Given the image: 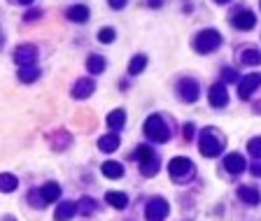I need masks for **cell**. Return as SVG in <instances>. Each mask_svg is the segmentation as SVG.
Wrapping results in <instances>:
<instances>
[{"label": "cell", "mask_w": 261, "mask_h": 221, "mask_svg": "<svg viewBox=\"0 0 261 221\" xmlns=\"http://www.w3.org/2000/svg\"><path fill=\"white\" fill-rule=\"evenodd\" d=\"M182 135H185V140H191V137H194V124H187Z\"/></svg>", "instance_id": "obj_31"}, {"label": "cell", "mask_w": 261, "mask_h": 221, "mask_svg": "<svg viewBox=\"0 0 261 221\" xmlns=\"http://www.w3.org/2000/svg\"><path fill=\"white\" fill-rule=\"evenodd\" d=\"M145 135L152 142H156V145H163V142L170 140L168 124H166V121H163V117H159V114H152V117L145 121Z\"/></svg>", "instance_id": "obj_1"}, {"label": "cell", "mask_w": 261, "mask_h": 221, "mask_svg": "<svg viewBox=\"0 0 261 221\" xmlns=\"http://www.w3.org/2000/svg\"><path fill=\"white\" fill-rule=\"evenodd\" d=\"M5 221H14V219H12V216H5Z\"/></svg>", "instance_id": "obj_38"}, {"label": "cell", "mask_w": 261, "mask_h": 221, "mask_svg": "<svg viewBox=\"0 0 261 221\" xmlns=\"http://www.w3.org/2000/svg\"><path fill=\"white\" fill-rule=\"evenodd\" d=\"M38 77H40V70L35 68V65H26V68L19 70V79H21L23 84H31V81H35Z\"/></svg>", "instance_id": "obj_23"}, {"label": "cell", "mask_w": 261, "mask_h": 221, "mask_svg": "<svg viewBox=\"0 0 261 221\" xmlns=\"http://www.w3.org/2000/svg\"><path fill=\"white\" fill-rule=\"evenodd\" d=\"M177 93H179V98H182L185 103H196V100H198V93H201V89H198V84H196L194 79L185 77V79L177 81Z\"/></svg>", "instance_id": "obj_6"}, {"label": "cell", "mask_w": 261, "mask_h": 221, "mask_svg": "<svg viewBox=\"0 0 261 221\" xmlns=\"http://www.w3.org/2000/svg\"><path fill=\"white\" fill-rule=\"evenodd\" d=\"M145 65H147V56H142V54L133 56V61H130V65H128V75H140V72L145 70Z\"/></svg>", "instance_id": "obj_24"}, {"label": "cell", "mask_w": 261, "mask_h": 221, "mask_svg": "<svg viewBox=\"0 0 261 221\" xmlns=\"http://www.w3.org/2000/svg\"><path fill=\"white\" fill-rule=\"evenodd\" d=\"M259 87H261V75H256V72L245 75L238 84V96L243 98V100H247V98L254 93V89H259Z\"/></svg>", "instance_id": "obj_8"}, {"label": "cell", "mask_w": 261, "mask_h": 221, "mask_svg": "<svg viewBox=\"0 0 261 221\" xmlns=\"http://www.w3.org/2000/svg\"><path fill=\"white\" fill-rule=\"evenodd\" d=\"M0 184H3V191L10 194V191H14L16 186H19V179H16L14 175H10V173H3L0 175Z\"/></svg>", "instance_id": "obj_25"}, {"label": "cell", "mask_w": 261, "mask_h": 221, "mask_svg": "<svg viewBox=\"0 0 261 221\" xmlns=\"http://www.w3.org/2000/svg\"><path fill=\"white\" fill-rule=\"evenodd\" d=\"M168 212H170V207H168V200L166 198H152L145 207L147 221H163L168 216Z\"/></svg>", "instance_id": "obj_5"}, {"label": "cell", "mask_w": 261, "mask_h": 221, "mask_svg": "<svg viewBox=\"0 0 261 221\" xmlns=\"http://www.w3.org/2000/svg\"><path fill=\"white\" fill-rule=\"evenodd\" d=\"M80 212L84 216L93 214V212H96V200H93V198H82L80 200Z\"/></svg>", "instance_id": "obj_27"}, {"label": "cell", "mask_w": 261, "mask_h": 221, "mask_svg": "<svg viewBox=\"0 0 261 221\" xmlns=\"http://www.w3.org/2000/svg\"><path fill=\"white\" fill-rule=\"evenodd\" d=\"M93 91H96V81H93L91 77H84V79H80L75 87H72V98L84 100V98H89Z\"/></svg>", "instance_id": "obj_9"}, {"label": "cell", "mask_w": 261, "mask_h": 221, "mask_svg": "<svg viewBox=\"0 0 261 221\" xmlns=\"http://www.w3.org/2000/svg\"><path fill=\"white\" fill-rule=\"evenodd\" d=\"M224 77H226V81H233V79H236V70L226 68V70H224Z\"/></svg>", "instance_id": "obj_34"}, {"label": "cell", "mask_w": 261, "mask_h": 221, "mask_svg": "<svg viewBox=\"0 0 261 221\" xmlns=\"http://www.w3.org/2000/svg\"><path fill=\"white\" fill-rule=\"evenodd\" d=\"M252 175H254V177H261V163H254V165H252Z\"/></svg>", "instance_id": "obj_35"}, {"label": "cell", "mask_w": 261, "mask_h": 221, "mask_svg": "<svg viewBox=\"0 0 261 221\" xmlns=\"http://www.w3.org/2000/svg\"><path fill=\"white\" fill-rule=\"evenodd\" d=\"M168 173H170V177L175 179V182H187V179H191L194 177V163L189 161V158H185V156H177V158H173V161L168 163Z\"/></svg>", "instance_id": "obj_3"}, {"label": "cell", "mask_w": 261, "mask_h": 221, "mask_svg": "<svg viewBox=\"0 0 261 221\" xmlns=\"http://www.w3.org/2000/svg\"><path fill=\"white\" fill-rule=\"evenodd\" d=\"M207 98H210V105H212V107H224V105L228 103L226 87H224V84H215V87L210 89V93H207Z\"/></svg>", "instance_id": "obj_12"}, {"label": "cell", "mask_w": 261, "mask_h": 221, "mask_svg": "<svg viewBox=\"0 0 261 221\" xmlns=\"http://www.w3.org/2000/svg\"><path fill=\"white\" fill-rule=\"evenodd\" d=\"M222 44V35H219L215 28H207V31H201L194 40V49L198 54H210Z\"/></svg>", "instance_id": "obj_2"}, {"label": "cell", "mask_w": 261, "mask_h": 221, "mask_svg": "<svg viewBox=\"0 0 261 221\" xmlns=\"http://www.w3.org/2000/svg\"><path fill=\"white\" fill-rule=\"evenodd\" d=\"M217 3H222V5H224V3H231V0H217Z\"/></svg>", "instance_id": "obj_37"}, {"label": "cell", "mask_w": 261, "mask_h": 221, "mask_svg": "<svg viewBox=\"0 0 261 221\" xmlns=\"http://www.w3.org/2000/svg\"><path fill=\"white\" fill-rule=\"evenodd\" d=\"M59 196H61V186L56 182H47L40 189V203H42V207L44 205H49V203H54V200H59Z\"/></svg>", "instance_id": "obj_11"}, {"label": "cell", "mask_w": 261, "mask_h": 221, "mask_svg": "<svg viewBox=\"0 0 261 221\" xmlns=\"http://www.w3.org/2000/svg\"><path fill=\"white\" fill-rule=\"evenodd\" d=\"M254 23H256V16H254V12H250V10H243V12H236L233 14V26L240 28V31H252Z\"/></svg>", "instance_id": "obj_10"}, {"label": "cell", "mask_w": 261, "mask_h": 221, "mask_svg": "<svg viewBox=\"0 0 261 221\" xmlns=\"http://www.w3.org/2000/svg\"><path fill=\"white\" fill-rule=\"evenodd\" d=\"M247 149H250L252 156L261 158V137H252V140L247 142Z\"/></svg>", "instance_id": "obj_29"}, {"label": "cell", "mask_w": 261, "mask_h": 221, "mask_svg": "<svg viewBox=\"0 0 261 221\" xmlns=\"http://www.w3.org/2000/svg\"><path fill=\"white\" fill-rule=\"evenodd\" d=\"M103 175L108 179H119V177H124V168L117 161H108V163H103Z\"/></svg>", "instance_id": "obj_19"}, {"label": "cell", "mask_w": 261, "mask_h": 221, "mask_svg": "<svg viewBox=\"0 0 261 221\" xmlns=\"http://www.w3.org/2000/svg\"><path fill=\"white\" fill-rule=\"evenodd\" d=\"M110 7H114V10H124L126 0H110Z\"/></svg>", "instance_id": "obj_32"}, {"label": "cell", "mask_w": 261, "mask_h": 221, "mask_svg": "<svg viewBox=\"0 0 261 221\" xmlns=\"http://www.w3.org/2000/svg\"><path fill=\"white\" fill-rule=\"evenodd\" d=\"M126 124V112L124 109H114L108 114V128L110 130H121Z\"/></svg>", "instance_id": "obj_18"}, {"label": "cell", "mask_w": 261, "mask_h": 221, "mask_svg": "<svg viewBox=\"0 0 261 221\" xmlns=\"http://www.w3.org/2000/svg\"><path fill=\"white\" fill-rule=\"evenodd\" d=\"M14 61L19 68L35 65V61H38V49L33 47V44H21V47L14 49Z\"/></svg>", "instance_id": "obj_7"}, {"label": "cell", "mask_w": 261, "mask_h": 221, "mask_svg": "<svg viewBox=\"0 0 261 221\" xmlns=\"http://www.w3.org/2000/svg\"><path fill=\"white\" fill-rule=\"evenodd\" d=\"M136 158L140 163H147V161H152V158H154V154H152V149H149L147 145H140V147H138V151H136Z\"/></svg>", "instance_id": "obj_28"}, {"label": "cell", "mask_w": 261, "mask_h": 221, "mask_svg": "<svg viewBox=\"0 0 261 221\" xmlns=\"http://www.w3.org/2000/svg\"><path fill=\"white\" fill-rule=\"evenodd\" d=\"M105 203L117 207V210H124V207L128 205V196L121 194V191H108V194H105Z\"/></svg>", "instance_id": "obj_16"}, {"label": "cell", "mask_w": 261, "mask_h": 221, "mask_svg": "<svg viewBox=\"0 0 261 221\" xmlns=\"http://www.w3.org/2000/svg\"><path fill=\"white\" fill-rule=\"evenodd\" d=\"M87 70L91 72V75H100V72L105 70V59H103V56H98V54L89 56V61H87Z\"/></svg>", "instance_id": "obj_21"}, {"label": "cell", "mask_w": 261, "mask_h": 221, "mask_svg": "<svg viewBox=\"0 0 261 221\" xmlns=\"http://www.w3.org/2000/svg\"><path fill=\"white\" fill-rule=\"evenodd\" d=\"M98 40H100L103 44H110L114 40V31H112V28H103V31L98 33Z\"/></svg>", "instance_id": "obj_30"}, {"label": "cell", "mask_w": 261, "mask_h": 221, "mask_svg": "<svg viewBox=\"0 0 261 221\" xmlns=\"http://www.w3.org/2000/svg\"><path fill=\"white\" fill-rule=\"evenodd\" d=\"M40 14H42L40 10H31V12H26V21H33V19H38Z\"/></svg>", "instance_id": "obj_33"}, {"label": "cell", "mask_w": 261, "mask_h": 221, "mask_svg": "<svg viewBox=\"0 0 261 221\" xmlns=\"http://www.w3.org/2000/svg\"><path fill=\"white\" fill-rule=\"evenodd\" d=\"M77 212H80V205H75L72 200H65V203H61V205L56 207L54 219L56 221H68V219H72Z\"/></svg>", "instance_id": "obj_14"}, {"label": "cell", "mask_w": 261, "mask_h": 221, "mask_svg": "<svg viewBox=\"0 0 261 221\" xmlns=\"http://www.w3.org/2000/svg\"><path fill=\"white\" fill-rule=\"evenodd\" d=\"M19 3H23V5H28V3H31V0H19Z\"/></svg>", "instance_id": "obj_36"}, {"label": "cell", "mask_w": 261, "mask_h": 221, "mask_svg": "<svg viewBox=\"0 0 261 221\" xmlns=\"http://www.w3.org/2000/svg\"><path fill=\"white\" fill-rule=\"evenodd\" d=\"M240 63L245 65H259L261 63V51L259 49H245L240 54Z\"/></svg>", "instance_id": "obj_22"}, {"label": "cell", "mask_w": 261, "mask_h": 221, "mask_svg": "<svg viewBox=\"0 0 261 221\" xmlns=\"http://www.w3.org/2000/svg\"><path fill=\"white\" fill-rule=\"evenodd\" d=\"M224 168H226V173L231 175H240L247 168V161H245L240 154H228L226 158H224Z\"/></svg>", "instance_id": "obj_13"}, {"label": "cell", "mask_w": 261, "mask_h": 221, "mask_svg": "<svg viewBox=\"0 0 261 221\" xmlns=\"http://www.w3.org/2000/svg\"><path fill=\"white\" fill-rule=\"evenodd\" d=\"M140 173L145 175V177H154V175L159 173V161L152 158V161H147V163H140Z\"/></svg>", "instance_id": "obj_26"}, {"label": "cell", "mask_w": 261, "mask_h": 221, "mask_svg": "<svg viewBox=\"0 0 261 221\" xmlns=\"http://www.w3.org/2000/svg\"><path fill=\"white\" fill-rule=\"evenodd\" d=\"M198 147H201V154H203V156H207V158L219 156V151H222V142L217 140V135H215V128L201 130V137H198Z\"/></svg>", "instance_id": "obj_4"}, {"label": "cell", "mask_w": 261, "mask_h": 221, "mask_svg": "<svg viewBox=\"0 0 261 221\" xmlns=\"http://www.w3.org/2000/svg\"><path fill=\"white\" fill-rule=\"evenodd\" d=\"M238 198L245 200L247 205H259V203H261V194L256 189H252V186H240V189H238Z\"/></svg>", "instance_id": "obj_17"}, {"label": "cell", "mask_w": 261, "mask_h": 221, "mask_svg": "<svg viewBox=\"0 0 261 221\" xmlns=\"http://www.w3.org/2000/svg\"><path fill=\"white\" fill-rule=\"evenodd\" d=\"M98 149L105 151V154H112V151L119 149V135L117 133H108L98 140Z\"/></svg>", "instance_id": "obj_15"}, {"label": "cell", "mask_w": 261, "mask_h": 221, "mask_svg": "<svg viewBox=\"0 0 261 221\" xmlns=\"http://www.w3.org/2000/svg\"><path fill=\"white\" fill-rule=\"evenodd\" d=\"M68 19L70 21H77V23H84L89 19V7L87 5H72L68 10Z\"/></svg>", "instance_id": "obj_20"}]
</instances>
